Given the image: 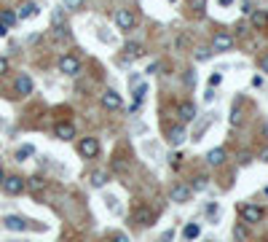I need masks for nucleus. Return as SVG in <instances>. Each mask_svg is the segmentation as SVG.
I'll use <instances>...</instances> for the list:
<instances>
[{"mask_svg":"<svg viewBox=\"0 0 268 242\" xmlns=\"http://www.w3.org/2000/svg\"><path fill=\"white\" fill-rule=\"evenodd\" d=\"M56 68H59V73H64V76H78L81 73V60H78L75 54H62Z\"/></svg>","mask_w":268,"mask_h":242,"instance_id":"obj_1","label":"nucleus"},{"mask_svg":"<svg viewBox=\"0 0 268 242\" xmlns=\"http://www.w3.org/2000/svg\"><path fill=\"white\" fill-rule=\"evenodd\" d=\"M78 154H81L83 159H97V156H100V140H97V137H83V140L78 143Z\"/></svg>","mask_w":268,"mask_h":242,"instance_id":"obj_2","label":"nucleus"},{"mask_svg":"<svg viewBox=\"0 0 268 242\" xmlns=\"http://www.w3.org/2000/svg\"><path fill=\"white\" fill-rule=\"evenodd\" d=\"M0 186H3V191L8 194V197H16V194L24 191V186H27V183H24V178H19V175H5Z\"/></svg>","mask_w":268,"mask_h":242,"instance_id":"obj_3","label":"nucleus"},{"mask_svg":"<svg viewBox=\"0 0 268 242\" xmlns=\"http://www.w3.org/2000/svg\"><path fill=\"white\" fill-rule=\"evenodd\" d=\"M115 24H118V30H134V24H137V16H134V11H129V8H118L115 11Z\"/></svg>","mask_w":268,"mask_h":242,"instance_id":"obj_4","label":"nucleus"},{"mask_svg":"<svg viewBox=\"0 0 268 242\" xmlns=\"http://www.w3.org/2000/svg\"><path fill=\"white\" fill-rule=\"evenodd\" d=\"M212 49L214 51H231L233 49V35H231V32H225V30H217V32H214V38H212Z\"/></svg>","mask_w":268,"mask_h":242,"instance_id":"obj_5","label":"nucleus"},{"mask_svg":"<svg viewBox=\"0 0 268 242\" xmlns=\"http://www.w3.org/2000/svg\"><path fill=\"white\" fill-rule=\"evenodd\" d=\"M191 186H185V183H174L172 191H169V197H172V202H177V205H185L188 199H191Z\"/></svg>","mask_w":268,"mask_h":242,"instance_id":"obj_6","label":"nucleus"},{"mask_svg":"<svg viewBox=\"0 0 268 242\" xmlns=\"http://www.w3.org/2000/svg\"><path fill=\"white\" fill-rule=\"evenodd\" d=\"M241 218L247 221V224H258V221H263V207H258V205H241Z\"/></svg>","mask_w":268,"mask_h":242,"instance_id":"obj_7","label":"nucleus"},{"mask_svg":"<svg viewBox=\"0 0 268 242\" xmlns=\"http://www.w3.org/2000/svg\"><path fill=\"white\" fill-rule=\"evenodd\" d=\"M100 102H102V108H107V110H121V105H123L121 94H118V91H113V89L105 91V94L100 97Z\"/></svg>","mask_w":268,"mask_h":242,"instance_id":"obj_8","label":"nucleus"},{"mask_svg":"<svg viewBox=\"0 0 268 242\" xmlns=\"http://www.w3.org/2000/svg\"><path fill=\"white\" fill-rule=\"evenodd\" d=\"M132 218H134L137 226H150V224H153V213H150L148 205H137L134 213H132Z\"/></svg>","mask_w":268,"mask_h":242,"instance_id":"obj_9","label":"nucleus"},{"mask_svg":"<svg viewBox=\"0 0 268 242\" xmlns=\"http://www.w3.org/2000/svg\"><path fill=\"white\" fill-rule=\"evenodd\" d=\"M14 89H16V94H19V97L32 94V78H30L27 73H19V76H16V81H14Z\"/></svg>","mask_w":268,"mask_h":242,"instance_id":"obj_10","label":"nucleus"},{"mask_svg":"<svg viewBox=\"0 0 268 242\" xmlns=\"http://www.w3.org/2000/svg\"><path fill=\"white\" fill-rule=\"evenodd\" d=\"M54 135H56V140H73L75 137V124L73 121H59L54 127Z\"/></svg>","mask_w":268,"mask_h":242,"instance_id":"obj_11","label":"nucleus"},{"mask_svg":"<svg viewBox=\"0 0 268 242\" xmlns=\"http://www.w3.org/2000/svg\"><path fill=\"white\" fill-rule=\"evenodd\" d=\"M177 116H180V121H182V124L196 121V105H193L191 100H182V102H180V108H177Z\"/></svg>","mask_w":268,"mask_h":242,"instance_id":"obj_12","label":"nucleus"},{"mask_svg":"<svg viewBox=\"0 0 268 242\" xmlns=\"http://www.w3.org/2000/svg\"><path fill=\"white\" fill-rule=\"evenodd\" d=\"M166 140H169V146H182V143H185V127H182V124H177V127H172L166 132Z\"/></svg>","mask_w":268,"mask_h":242,"instance_id":"obj_13","label":"nucleus"},{"mask_svg":"<svg viewBox=\"0 0 268 242\" xmlns=\"http://www.w3.org/2000/svg\"><path fill=\"white\" fill-rule=\"evenodd\" d=\"M142 54H145V49H142V43H137V41H129L123 46V57H126V60H140Z\"/></svg>","mask_w":268,"mask_h":242,"instance_id":"obj_14","label":"nucleus"},{"mask_svg":"<svg viewBox=\"0 0 268 242\" xmlns=\"http://www.w3.org/2000/svg\"><path fill=\"white\" fill-rule=\"evenodd\" d=\"M3 226L8 229V232H24V229H27V221L19 218V215H8V218L3 221Z\"/></svg>","mask_w":268,"mask_h":242,"instance_id":"obj_15","label":"nucleus"},{"mask_svg":"<svg viewBox=\"0 0 268 242\" xmlns=\"http://www.w3.org/2000/svg\"><path fill=\"white\" fill-rule=\"evenodd\" d=\"M207 161H209L212 167H220V164L225 161V148H212V151L207 154Z\"/></svg>","mask_w":268,"mask_h":242,"instance_id":"obj_16","label":"nucleus"},{"mask_svg":"<svg viewBox=\"0 0 268 242\" xmlns=\"http://www.w3.org/2000/svg\"><path fill=\"white\" fill-rule=\"evenodd\" d=\"M252 24L258 30H268V14L266 11H252Z\"/></svg>","mask_w":268,"mask_h":242,"instance_id":"obj_17","label":"nucleus"},{"mask_svg":"<svg viewBox=\"0 0 268 242\" xmlns=\"http://www.w3.org/2000/svg\"><path fill=\"white\" fill-rule=\"evenodd\" d=\"M32 16H38V5L35 3H24L22 11L16 14V19H32Z\"/></svg>","mask_w":268,"mask_h":242,"instance_id":"obj_18","label":"nucleus"},{"mask_svg":"<svg viewBox=\"0 0 268 242\" xmlns=\"http://www.w3.org/2000/svg\"><path fill=\"white\" fill-rule=\"evenodd\" d=\"M105 183H107V172H105V169H97V172H91V186H94V188H102Z\"/></svg>","mask_w":268,"mask_h":242,"instance_id":"obj_19","label":"nucleus"},{"mask_svg":"<svg viewBox=\"0 0 268 242\" xmlns=\"http://www.w3.org/2000/svg\"><path fill=\"white\" fill-rule=\"evenodd\" d=\"M199 234H201L199 224H188V226H185V232H182V237H185V240H196Z\"/></svg>","mask_w":268,"mask_h":242,"instance_id":"obj_20","label":"nucleus"},{"mask_svg":"<svg viewBox=\"0 0 268 242\" xmlns=\"http://www.w3.org/2000/svg\"><path fill=\"white\" fill-rule=\"evenodd\" d=\"M0 24H5V27L16 24V14H14V11H3V14H0Z\"/></svg>","mask_w":268,"mask_h":242,"instance_id":"obj_21","label":"nucleus"},{"mask_svg":"<svg viewBox=\"0 0 268 242\" xmlns=\"http://www.w3.org/2000/svg\"><path fill=\"white\" fill-rule=\"evenodd\" d=\"M233 240H236V242H247V240H250V234H247V229L241 226V224L233 229Z\"/></svg>","mask_w":268,"mask_h":242,"instance_id":"obj_22","label":"nucleus"},{"mask_svg":"<svg viewBox=\"0 0 268 242\" xmlns=\"http://www.w3.org/2000/svg\"><path fill=\"white\" fill-rule=\"evenodd\" d=\"M209 186V180L204 178V175H199V178L193 180V186H191V191H204V188Z\"/></svg>","mask_w":268,"mask_h":242,"instance_id":"obj_23","label":"nucleus"},{"mask_svg":"<svg viewBox=\"0 0 268 242\" xmlns=\"http://www.w3.org/2000/svg\"><path fill=\"white\" fill-rule=\"evenodd\" d=\"M62 3H64V8H67V11H81L86 0H62Z\"/></svg>","mask_w":268,"mask_h":242,"instance_id":"obj_24","label":"nucleus"},{"mask_svg":"<svg viewBox=\"0 0 268 242\" xmlns=\"http://www.w3.org/2000/svg\"><path fill=\"white\" fill-rule=\"evenodd\" d=\"M32 154H35V148H32V146H22V148L16 151V159L24 161V159H27V156H32Z\"/></svg>","mask_w":268,"mask_h":242,"instance_id":"obj_25","label":"nucleus"},{"mask_svg":"<svg viewBox=\"0 0 268 242\" xmlns=\"http://www.w3.org/2000/svg\"><path fill=\"white\" fill-rule=\"evenodd\" d=\"M188 3H191V8L196 11V14H204V8H207V0H188Z\"/></svg>","mask_w":268,"mask_h":242,"instance_id":"obj_26","label":"nucleus"},{"mask_svg":"<svg viewBox=\"0 0 268 242\" xmlns=\"http://www.w3.org/2000/svg\"><path fill=\"white\" fill-rule=\"evenodd\" d=\"M145 91H148V86H137L134 89V108L142 102V97H145Z\"/></svg>","mask_w":268,"mask_h":242,"instance_id":"obj_27","label":"nucleus"},{"mask_svg":"<svg viewBox=\"0 0 268 242\" xmlns=\"http://www.w3.org/2000/svg\"><path fill=\"white\" fill-rule=\"evenodd\" d=\"M209 57H212V51H209V49H199V51H196V60H199V62H207Z\"/></svg>","mask_w":268,"mask_h":242,"instance_id":"obj_28","label":"nucleus"},{"mask_svg":"<svg viewBox=\"0 0 268 242\" xmlns=\"http://www.w3.org/2000/svg\"><path fill=\"white\" fill-rule=\"evenodd\" d=\"M172 240H174V229H166V232L161 234V237L156 240V242H172Z\"/></svg>","mask_w":268,"mask_h":242,"instance_id":"obj_29","label":"nucleus"},{"mask_svg":"<svg viewBox=\"0 0 268 242\" xmlns=\"http://www.w3.org/2000/svg\"><path fill=\"white\" fill-rule=\"evenodd\" d=\"M220 81H223V76H220V73H212V76H209V86H220Z\"/></svg>","mask_w":268,"mask_h":242,"instance_id":"obj_30","label":"nucleus"},{"mask_svg":"<svg viewBox=\"0 0 268 242\" xmlns=\"http://www.w3.org/2000/svg\"><path fill=\"white\" fill-rule=\"evenodd\" d=\"M110 242H129V237L121 234V232H115V234H110Z\"/></svg>","mask_w":268,"mask_h":242,"instance_id":"obj_31","label":"nucleus"},{"mask_svg":"<svg viewBox=\"0 0 268 242\" xmlns=\"http://www.w3.org/2000/svg\"><path fill=\"white\" fill-rule=\"evenodd\" d=\"M258 68L263 70V73H268V54H263V57L258 60Z\"/></svg>","mask_w":268,"mask_h":242,"instance_id":"obj_32","label":"nucleus"},{"mask_svg":"<svg viewBox=\"0 0 268 242\" xmlns=\"http://www.w3.org/2000/svg\"><path fill=\"white\" fill-rule=\"evenodd\" d=\"M5 73H8V60L0 57V76H5Z\"/></svg>","mask_w":268,"mask_h":242,"instance_id":"obj_33","label":"nucleus"},{"mask_svg":"<svg viewBox=\"0 0 268 242\" xmlns=\"http://www.w3.org/2000/svg\"><path fill=\"white\" fill-rule=\"evenodd\" d=\"M30 180H32V183H30V186H32V188H35V191H41V186H43V180H41V178H30Z\"/></svg>","mask_w":268,"mask_h":242,"instance_id":"obj_34","label":"nucleus"},{"mask_svg":"<svg viewBox=\"0 0 268 242\" xmlns=\"http://www.w3.org/2000/svg\"><path fill=\"white\" fill-rule=\"evenodd\" d=\"M207 213H209V215H217L220 207H217V205H207Z\"/></svg>","mask_w":268,"mask_h":242,"instance_id":"obj_35","label":"nucleus"},{"mask_svg":"<svg viewBox=\"0 0 268 242\" xmlns=\"http://www.w3.org/2000/svg\"><path fill=\"white\" fill-rule=\"evenodd\" d=\"M0 35H8V27H5V24H0Z\"/></svg>","mask_w":268,"mask_h":242,"instance_id":"obj_36","label":"nucleus"},{"mask_svg":"<svg viewBox=\"0 0 268 242\" xmlns=\"http://www.w3.org/2000/svg\"><path fill=\"white\" fill-rule=\"evenodd\" d=\"M233 3V0H220V5H231Z\"/></svg>","mask_w":268,"mask_h":242,"instance_id":"obj_37","label":"nucleus"},{"mask_svg":"<svg viewBox=\"0 0 268 242\" xmlns=\"http://www.w3.org/2000/svg\"><path fill=\"white\" fill-rule=\"evenodd\" d=\"M3 178H5V172H3V167H0V183H3Z\"/></svg>","mask_w":268,"mask_h":242,"instance_id":"obj_38","label":"nucleus"},{"mask_svg":"<svg viewBox=\"0 0 268 242\" xmlns=\"http://www.w3.org/2000/svg\"><path fill=\"white\" fill-rule=\"evenodd\" d=\"M172 3H177V0H172Z\"/></svg>","mask_w":268,"mask_h":242,"instance_id":"obj_39","label":"nucleus"}]
</instances>
